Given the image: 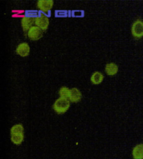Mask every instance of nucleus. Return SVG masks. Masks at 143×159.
Here are the masks:
<instances>
[{"mask_svg":"<svg viewBox=\"0 0 143 159\" xmlns=\"http://www.w3.org/2000/svg\"><path fill=\"white\" fill-rule=\"evenodd\" d=\"M28 37L31 40H39V39L42 38L43 36V30L39 27L34 25L27 32Z\"/></svg>","mask_w":143,"mask_h":159,"instance_id":"nucleus-4","label":"nucleus"},{"mask_svg":"<svg viewBox=\"0 0 143 159\" xmlns=\"http://www.w3.org/2000/svg\"><path fill=\"white\" fill-rule=\"evenodd\" d=\"M54 5L53 0H39L37 3V7L39 10L43 12L50 11Z\"/></svg>","mask_w":143,"mask_h":159,"instance_id":"nucleus-5","label":"nucleus"},{"mask_svg":"<svg viewBox=\"0 0 143 159\" xmlns=\"http://www.w3.org/2000/svg\"><path fill=\"white\" fill-rule=\"evenodd\" d=\"M70 106V101L69 99H65L60 97L57 99L53 105V109L57 114H64L65 113Z\"/></svg>","mask_w":143,"mask_h":159,"instance_id":"nucleus-1","label":"nucleus"},{"mask_svg":"<svg viewBox=\"0 0 143 159\" xmlns=\"http://www.w3.org/2000/svg\"><path fill=\"white\" fill-rule=\"evenodd\" d=\"M59 94H60V96L61 98L69 99V94H70V89L66 87V86H63V87L60 88V90L59 91Z\"/></svg>","mask_w":143,"mask_h":159,"instance_id":"nucleus-13","label":"nucleus"},{"mask_svg":"<svg viewBox=\"0 0 143 159\" xmlns=\"http://www.w3.org/2000/svg\"><path fill=\"white\" fill-rule=\"evenodd\" d=\"M132 34L136 39H141L143 37V20L136 19L132 24Z\"/></svg>","mask_w":143,"mask_h":159,"instance_id":"nucleus-2","label":"nucleus"},{"mask_svg":"<svg viewBox=\"0 0 143 159\" xmlns=\"http://www.w3.org/2000/svg\"><path fill=\"white\" fill-rule=\"evenodd\" d=\"M49 24H50V21H49V18L44 14V13H41L38 15L37 18H35V21H34V25L37 27H39V29H41L42 30L44 31L46 30L48 27H49Z\"/></svg>","mask_w":143,"mask_h":159,"instance_id":"nucleus-3","label":"nucleus"},{"mask_svg":"<svg viewBox=\"0 0 143 159\" xmlns=\"http://www.w3.org/2000/svg\"><path fill=\"white\" fill-rule=\"evenodd\" d=\"M132 157L134 159H143V143L138 144L133 148Z\"/></svg>","mask_w":143,"mask_h":159,"instance_id":"nucleus-9","label":"nucleus"},{"mask_svg":"<svg viewBox=\"0 0 143 159\" xmlns=\"http://www.w3.org/2000/svg\"><path fill=\"white\" fill-rule=\"evenodd\" d=\"M34 21H35V19H33V18H30V17H28L26 15L25 17H23L22 19H21V25H22L24 31L28 32L29 30L31 28L34 26L33 25L34 24Z\"/></svg>","mask_w":143,"mask_h":159,"instance_id":"nucleus-7","label":"nucleus"},{"mask_svg":"<svg viewBox=\"0 0 143 159\" xmlns=\"http://www.w3.org/2000/svg\"><path fill=\"white\" fill-rule=\"evenodd\" d=\"M39 14H37L36 11H27L26 12V16L30 17V18H33V19H35L38 17Z\"/></svg>","mask_w":143,"mask_h":159,"instance_id":"nucleus-15","label":"nucleus"},{"mask_svg":"<svg viewBox=\"0 0 143 159\" xmlns=\"http://www.w3.org/2000/svg\"><path fill=\"white\" fill-rule=\"evenodd\" d=\"M29 52H30L29 45L25 42L20 44L16 48V53L21 57H26L29 55Z\"/></svg>","mask_w":143,"mask_h":159,"instance_id":"nucleus-6","label":"nucleus"},{"mask_svg":"<svg viewBox=\"0 0 143 159\" xmlns=\"http://www.w3.org/2000/svg\"><path fill=\"white\" fill-rule=\"evenodd\" d=\"M103 80H104V75L101 72L96 71L91 75V81L93 85H100L103 81Z\"/></svg>","mask_w":143,"mask_h":159,"instance_id":"nucleus-10","label":"nucleus"},{"mask_svg":"<svg viewBox=\"0 0 143 159\" xmlns=\"http://www.w3.org/2000/svg\"><path fill=\"white\" fill-rule=\"evenodd\" d=\"M11 134H20L24 132V126L21 124H16L14 126H12L11 130H10Z\"/></svg>","mask_w":143,"mask_h":159,"instance_id":"nucleus-14","label":"nucleus"},{"mask_svg":"<svg viewBox=\"0 0 143 159\" xmlns=\"http://www.w3.org/2000/svg\"><path fill=\"white\" fill-rule=\"evenodd\" d=\"M11 141L15 145H20L24 141V134H11Z\"/></svg>","mask_w":143,"mask_h":159,"instance_id":"nucleus-12","label":"nucleus"},{"mask_svg":"<svg viewBox=\"0 0 143 159\" xmlns=\"http://www.w3.org/2000/svg\"><path fill=\"white\" fill-rule=\"evenodd\" d=\"M105 70L108 75H115L118 72V66L115 63H109L105 66Z\"/></svg>","mask_w":143,"mask_h":159,"instance_id":"nucleus-11","label":"nucleus"},{"mask_svg":"<svg viewBox=\"0 0 143 159\" xmlns=\"http://www.w3.org/2000/svg\"><path fill=\"white\" fill-rule=\"evenodd\" d=\"M82 97L81 92L79 91L77 88H72L70 89V94H69V100L71 102H80Z\"/></svg>","mask_w":143,"mask_h":159,"instance_id":"nucleus-8","label":"nucleus"}]
</instances>
